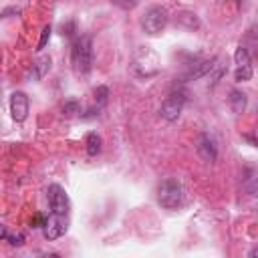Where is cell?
<instances>
[{"instance_id": "11", "label": "cell", "mask_w": 258, "mask_h": 258, "mask_svg": "<svg viewBox=\"0 0 258 258\" xmlns=\"http://www.w3.org/2000/svg\"><path fill=\"white\" fill-rule=\"evenodd\" d=\"M107 101H109V89H107L105 85L97 87V89H95V107L87 109V113H85L83 117H85V119H89V117L99 115V111H101V109L107 105Z\"/></svg>"}, {"instance_id": "15", "label": "cell", "mask_w": 258, "mask_h": 258, "mask_svg": "<svg viewBox=\"0 0 258 258\" xmlns=\"http://www.w3.org/2000/svg\"><path fill=\"white\" fill-rule=\"evenodd\" d=\"M252 75H254L252 64H248V67H236V71H234V81H236V83H246V81L252 79Z\"/></svg>"}, {"instance_id": "13", "label": "cell", "mask_w": 258, "mask_h": 258, "mask_svg": "<svg viewBox=\"0 0 258 258\" xmlns=\"http://www.w3.org/2000/svg\"><path fill=\"white\" fill-rule=\"evenodd\" d=\"M50 69V56H40L34 64H32V71H30V77L34 79V81H38V79H42L44 77V73Z\"/></svg>"}, {"instance_id": "2", "label": "cell", "mask_w": 258, "mask_h": 258, "mask_svg": "<svg viewBox=\"0 0 258 258\" xmlns=\"http://www.w3.org/2000/svg\"><path fill=\"white\" fill-rule=\"evenodd\" d=\"M157 202L165 210H175L183 202V185L175 177H165L157 187Z\"/></svg>"}, {"instance_id": "18", "label": "cell", "mask_w": 258, "mask_h": 258, "mask_svg": "<svg viewBox=\"0 0 258 258\" xmlns=\"http://www.w3.org/2000/svg\"><path fill=\"white\" fill-rule=\"evenodd\" d=\"M81 111V105L77 103V101H67L64 105H62V113L64 115H75V113H79Z\"/></svg>"}, {"instance_id": "7", "label": "cell", "mask_w": 258, "mask_h": 258, "mask_svg": "<svg viewBox=\"0 0 258 258\" xmlns=\"http://www.w3.org/2000/svg\"><path fill=\"white\" fill-rule=\"evenodd\" d=\"M28 109H30V103H28L26 93L14 91L10 95V115H12V119L18 121V123H22L28 117Z\"/></svg>"}, {"instance_id": "12", "label": "cell", "mask_w": 258, "mask_h": 258, "mask_svg": "<svg viewBox=\"0 0 258 258\" xmlns=\"http://www.w3.org/2000/svg\"><path fill=\"white\" fill-rule=\"evenodd\" d=\"M228 101H230V107H232L234 113H244L246 107H248V97H246V93H242V91H238V89H232V91H230Z\"/></svg>"}, {"instance_id": "6", "label": "cell", "mask_w": 258, "mask_h": 258, "mask_svg": "<svg viewBox=\"0 0 258 258\" xmlns=\"http://www.w3.org/2000/svg\"><path fill=\"white\" fill-rule=\"evenodd\" d=\"M67 228H69V216L50 214L42 226V234L46 240H56L67 232Z\"/></svg>"}, {"instance_id": "21", "label": "cell", "mask_w": 258, "mask_h": 258, "mask_svg": "<svg viewBox=\"0 0 258 258\" xmlns=\"http://www.w3.org/2000/svg\"><path fill=\"white\" fill-rule=\"evenodd\" d=\"M75 28H77V26H75V22L71 20V22L62 24V34H64V36H75Z\"/></svg>"}, {"instance_id": "9", "label": "cell", "mask_w": 258, "mask_h": 258, "mask_svg": "<svg viewBox=\"0 0 258 258\" xmlns=\"http://www.w3.org/2000/svg\"><path fill=\"white\" fill-rule=\"evenodd\" d=\"M216 56H212V58H206V60H200V62H196V64H191V69L183 75V81H198V79H202V77H206L210 71H212V67L216 64Z\"/></svg>"}, {"instance_id": "8", "label": "cell", "mask_w": 258, "mask_h": 258, "mask_svg": "<svg viewBox=\"0 0 258 258\" xmlns=\"http://www.w3.org/2000/svg\"><path fill=\"white\" fill-rule=\"evenodd\" d=\"M196 149H198V155H200L204 161H208V163H214V161H216V157H218L216 141H214L210 135H202V137L198 139Z\"/></svg>"}, {"instance_id": "14", "label": "cell", "mask_w": 258, "mask_h": 258, "mask_svg": "<svg viewBox=\"0 0 258 258\" xmlns=\"http://www.w3.org/2000/svg\"><path fill=\"white\" fill-rule=\"evenodd\" d=\"M85 145H87V153L93 157V155H97L99 151H101V145H103V139H101V135L99 133H95V131H91V133H87V139H85Z\"/></svg>"}, {"instance_id": "4", "label": "cell", "mask_w": 258, "mask_h": 258, "mask_svg": "<svg viewBox=\"0 0 258 258\" xmlns=\"http://www.w3.org/2000/svg\"><path fill=\"white\" fill-rule=\"evenodd\" d=\"M46 198H48V206H50V214H58V216H69L71 212V200L64 191L62 185L58 183H50L46 189Z\"/></svg>"}, {"instance_id": "16", "label": "cell", "mask_w": 258, "mask_h": 258, "mask_svg": "<svg viewBox=\"0 0 258 258\" xmlns=\"http://www.w3.org/2000/svg\"><path fill=\"white\" fill-rule=\"evenodd\" d=\"M234 60H236V67H248V64H252V62H250V54H248L246 46H242V44L236 48Z\"/></svg>"}, {"instance_id": "20", "label": "cell", "mask_w": 258, "mask_h": 258, "mask_svg": "<svg viewBox=\"0 0 258 258\" xmlns=\"http://www.w3.org/2000/svg\"><path fill=\"white\" fill-rule=\"evenodd\" d=\"M6 240L10 242V246H22V244H24V236H22V234H18V236L8 234V236H6Z\"/></svg>"}, {"instance_id": "3", "label": "cell", "mask_w": 258, "mask_h": 258, "mask_svg": "<svg viewBox=\"0 0 258 258\" xmlns=\"http://www.w3.org/2000/svg\"><path fill=\"white\" fill-rule=\"evenodd\" d=\"M167 22H169V12L163 6H151L141 18V26H143L145 34H149V36H155L161 30H165Z\"/></svg>"}, {"instance_id": "5", "label": "cell", "mask_w": 258, "mask_h": 258, "mask_svg": "<svg viewBox=\"0 0 258 258\" xmlns=\"http://www.w3.org/2000/svg\"><path fill=\"white\" fill-rule=\"evenodd\" d=\"M185 93L183 91H171L167 97H165V101L161 103V109H159V113H161V117L165 119V121H175L177 117H179V113L183 111V105H185Z\"/></svg>"}, {"instance_id": "22", "label": "cell", "mask_w": 258, "mask_h": 258, "mask_svg": "<svg viewBox=\"0 0 258 258\" xmlns=\"http://www.w3.org/2000/svg\"><path fill=\"white\" fill-rule=\"evenodd\" d=\"M6 236H8V232H6V228L0 224V240H6Z\"/></svg>"}, {"instance_id": "19", "label": "cell", "mask_w": 258, "mask_h": 258, "mask_svg": "<svg viewBox=\"0 0 258 258\" xmlns=\"http://www.w3.org/2000/svg\"><path fill=\"white\" fill-rule=\"evenodd\" d=\"M46 222V216L44 214H34L32 220H30V228H42Z\"/></svg>"}, {"instance_id": "1", "label": "cell", "mask_w": 258, "mask_h": 258, "mask_svg": "<svg viewBox=\"0 0 258 258\" xmlns=\"http://www.w3.org/2000/svg\"><path fill=\"white\" fill-rule=\"evenodd\" d=\"M71 62H73V69L81 75H87L93 69V38L89 34H81L73 40Z\"/></svg>"}, {"instance_id": "17", "label": "cell", "mask_w": 258, "mask_h": 258, "mask_svg": "<svg viewBox=\"0 0 258 258\" xmlns=\"http://www.w3.org/2000/svg\"><path fill=\"white\" fill-rule=\"evenodd\" d=\"M50 32H52V28H50V24H46V26L42 28V32H40V40H38V46H36L38 52L46 46V42H48V38H50Z\"/></svg>"}, {"instance_id": "10", "label": "cell", "mask_w": 258, "mask_h": 258, "mask_svg": "<svg viewBox=\"0 0 258 258\" xmlns=\"http://www.w3.org/2000/svg\"><path fill=\"white\" fill-rule=\"evenodd\" d=\"M175 24H177L179 28H185V30H198V28L202 26V20H200V16H198L196 12H191V10H179V12L175 14Z\"/></svg>"}]
</instances>
